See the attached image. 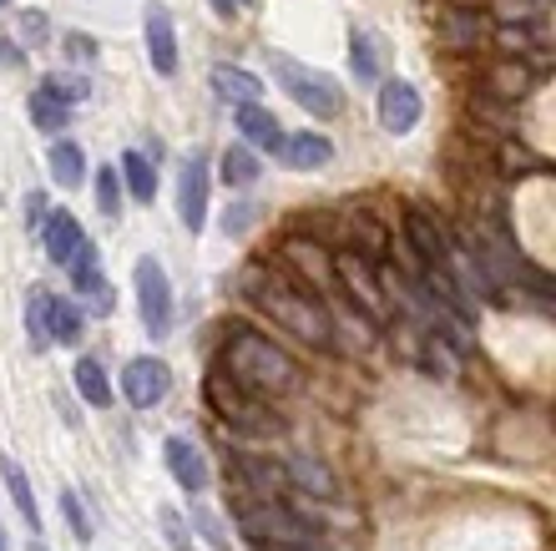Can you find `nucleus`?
Listing matches in <instances>:
<instances>
[{"label":"nucleus","mask_w":556,"mask_h":551,"mask_svg":"<svg viewBox=\"0 0 556 551\" xmlns=\"http://www.w3.org/2000/svg\"><path fill=\"white\" fill-rule=\"evenodd\" d=\"M243 293L264 309L278 329L299 334L304 345H314V349L334 345V320H329V309H324L319 293H308L299 278L278 274V268H268V263H253L249 274H243Z\"/></svg>","instance_id":"1"},{"label":"nucleus","mask_w":556,"mask_h":551,"mask_svg":"<svg viewBox=\"0 0 556 551\" xmlns=\"http://www.w3.org/2000/svg\"><path fill=\"white\" fill-rule=\"evenodd\" d=\"M218 370L233 379L238 390H249L253 400H274V395L299 390V364H293V354L278 349L268 334L249 329V324H233V329H228Z\"/></svg>","instance_id":"2"},{"label":"nucleus","mask_w":556,"mask_h":551,"mask_svg":"<svg viewBox=\"0 0 556 551\" xmlns=\"http://www.w3.org/2000/svg\"><path fill=\"white\" fill-rule=\"evenodd\" d=\"M238 526H243V537L253 547H268V551H293V547H314L319 541V526L308 522V516H299L283 501H268V496L238 501Z\"/></svg>","instance_id":"3"},{"label":"nucleus","mask_w":556,"mask_h":551,"mask_svg":"<svg viewBox=\"0 0 556 551\" xmlns=\"http://www.w3.org/2000/svg\"><path fill=\"white\" fill-rule=\"evenodd\" d=\"M268 61H274V76L283 82V91H289L304 112H314V116H339L344 112V91H339L334 76L308 72V66H299V61H289V57H274V51H268Z\"/></svg>","instance_id":"4"},{"label":"nucleus","mask_w":556,"mask_h":551,"mask_svg":"<svg viewBox=\"0 0 556 551\" xmlns=\"http://www.w3.org/2000/svg\"><path fill=\"white\" fill-rule=\"evenodd\" d=\"M203 395H207V405H213V415H223V421L238 425V430H253V436H274V430H278V421L264 410V400H253L249 390H238L223 370H213V375H207Z\"/></svg>","instance_id":"5"},{"label":"nucleus","mask_w":556,"mask_h":551,"mask_svg":"<svg viewBox=\"0 0 556 551\" xmlns=\"http://www.w3.org/2000/svg\"><path fill=\"white\" fill-rule=\"evenodd\" d=\"M132 278H137V309H142V324L152 334H167V324H173V289H167V268H162L157 259H137Z\"/></svg>","instance_id":"6"},{"label":"nucleus","mask_w":556,"mask_h":551,"mask_svg":"<svg viewBox=\"0 0 556 551\" xmlns=\"http://www.w3.org/2000/svg\"><path fill=\"white\" fill-rule=\"evenodd\" d=\"M334 284H344L350 289V299L359 309H365L369 320H384L390 309H384L380 299V278H375V268H369V259H359V253H334Z\"/></svg>","instance_id":"7"},{"label":"nucleus","mask_w":556,"mask_h":551,"mask_svg":"<svg viewBox=\"0 0 556 551\" xmlns=\"http://www.w3.org/2000/svg\"><path fill=\"white\" fill-rule=\"evenodd\" d=\"M167 390H173V370L162 360H152V354H142V360H132L122 370V395L137 410H152L157 400H167Z\"/></svg>","instance_id":"8"},{"label":"nucleus","mask_w":556,"mask_h":551,"mask_svg":"<svg viewBox=\"0 0 556 551\" xmlns=\"http://www.w3.org/2000/svg\"><path fill=\"white\" fill-rule=\"evenodd\" d=\"M405 238H410V253H420L425 268H435V274H451V238H445V228H440L425 208H410L405 213Z\"/></svg>","instance_id":"9"},{"label":"nucleus","mask_w":556,"mask_h":551,"mask_svg":"<svg viewBox=\"0 0 556 551\" xmlns=\"http://www.w3.org/2000/svg\"><path fill=\"white\" fill-rule=\"evenodd\" d=\"M283 263L299 274V284H304L308 293H329V289H334V259L324 253V243L289 238V243H283Z\"/></svg>","instance_id":"10"},{"label":"nucleus","mask_w":556,"mask_h":551,"mask_svg":"<svg viewBox=\"0 0 556 551\" xmlns=\"http://www.w3.org/2000/svg\"><path fill=\"white\" fill-rule=\"evenodd\" d=\"M177 213H182V228L198 233L207 223V162L192 152L188 167H182V183H177Z\"/></svg>","instance_id":"11"},{"label":"nucleus","mask_w":556,"mask_h":551,"mask_svg":"<svg viewBox=\"0 0 556 551\" xmlns=\"http://www.w3.org/2000/svg\"><path fill=\"white\" fill-rule=\"evenodd\" d=\"M415 122H420V91H415L410 82H384L380 87V127L405 137V132H415Z\"/></svg>","instance_id":"12"},{"label":"nucleus","mask_w":556,"mask_h":551,"mask_svg":"<svg viewBox=\"0 0 556 551\" xmlns=\"http://www.w3.org/2000/svg\"><path fill=\"white\" fill-rule=\"evenodd\" d=\"M147 57H152V72L173 76L177 72V30L167 5H147Z\"/></svg>","instance_id":"13"},{"label":"nucleus","mask_w":556,"mask_h":551,"mask_svg":"<svg viewBox=\"0 0 556 551\" xmlns=\"http://www.w3.org/2000/svg\"><path fill=\"white\" fill-rule=\"evenodd\" d=\"M162 455H167V471H173V480L182 486V491L198 496L207 486V461H203V450L192 446L188 436H167Z\"/></svg>","instance_id":"14"},{"label":"nucleus","mask_w":556,"mask_h":551,"mask_svg":"<svg viewBox=\"0 0 556 551\" xmlns=\"http://www.w3.org/2000/svg\"><path fill=\"white\" fill-rule=\"evenodd\" d=\"M66 268H72V284L81 289V299H87L97 314H112V289H106L102 268H97V248L81 243V248L72 253V263H66Z\"/></svg>","instance_id":"15"},{"label":"nucleus","mask_w":556,"mask_h":551,"mask_svg":"<svg viewBox=\"0 0 556 551\" xmlns=\"http://www.w3.org/2000/svg\"><path fill=\"white\" fill-rule=\"evenodd\" d=\"M283 162H289L293 173H308V167H324V162L334 158V147H329V137H319V132H293V137H283Z\"/></svg>","instance_id":"16"},{"label":"nucleus","mask_w":556,"mask_h":551,"mask_svg":"<svg viewBox=\"0 0 556 551\" xmlns=\"http://www.w3.org/2000/svg\"><path fill=\"white\" fill-rule=\"evenodd\" d=\"M213 91H218L223 102H238V107H258L264 97V82L243 66H213Z\"/></svg>","instance_id":"17"},{"label":"nucleus","mask_w":556,"mask_h":551,"mask_svg":"<svg viewBox=\"0 0 556 551\" xmlns=\"http://www.w3.org/2000/svg\"><path fill=\"white\" fill-rule=\"evenodd\" d=\"M531 87H536V76H531L521 61H496V66L485 72V91H491L496 102H521Z\"/></svg>","instance_id":"18"},{"label":"nucleus","mask_w":556,"mask_h":551,"mask_svg":"<svg viewBox=\"0 0 556 551\" xmlns=\"http://www.w3.org/2000/svg\"><path fill=\"white\" fill-rule=\"evenodd\" d=\"M233 465H238V476L253 486L249 496H268V501H274V496L289 486V471H283L278 461H264V455H238Z\"/></svg>","instance_id":"19"},{"label":"nucleus","mask_w":556,"mask_h":551,"mask_svg":"<svg viewBox=\"0 0 556 551\" xmlns=\"http://www.w3.org/2000/svg\"><path fill=\"white\" fill-rule=\"evenodd\" d=\"M238 132H243L249 147H264V152L283 147V127H278V116L264 112V107H238Z\"/></svg>","instance_id":"20"},{"label":"nucleus","mask_w":556,"mask_h":551,"mask_svg":"<svg viewBox=\"0 0 556 551\" xmlns=\"http://www.w3.org/2000/svg\"><path fill=\"white\" fill-rule=\"evenodd\" d=\"M81 243H87V238H81V223H76L72 213H51V218H46V259H51V263H61V268H66V263H72V253Z\"/></svg>","instance_id":"21"},{"label":"nucleus","mask_w":556,"mask_h":551,"mask_svg":"<svg viewBox=\"0 0 556 551\" xmlns=\"http://www.w3.org/2000/svg\"><path fill=\"white\" fill-rule=\"evenodd\" d=\"M51 177H56L61 188H81L87 183V152L76 142H51Z\"/></svg>","instance_id":"22"},{"label":"nucleus","mask_w":556,"mask_h":551,"mask_svg":"<svg viewBox=\"0 0 556 551\" xmlns=\"http://www.w3.org/2000/svg\"><path fill=\"white\" fill-rule=\"evenodd\" d=\"M46 339H51V345H76V339H81V309L51 293V309H46Z\"/></svg>","instance_id":"23"},{"label":"nucleus","mask_w":556,"mask_h":551,"mask_svg":"<svg viewBox=\"0 0 556 551\" xmlns=\"http://www.w3.org/2000/svg\"><path fill=\"white\" fill-rule=\"evenodd\" d=\"M117 177L132 188L137 203H152V198H157V173H152V162H147L142 152H127V158L117 162Z\"/></svg>","instance_id":"24"},{"label":"nucleus","mask_w":556,"mask_h":551,"mask_svg":"<svg viewBox=\"0 0 556 551\" xmlns=\"http://www.w3.org/2000/svg\"><path fill=\"white\" fill-rule=\"evenodd\" d=\"M289 480H299V486H308V491H319V496H339V480L329 476V465L314 461V455H293L289 465Z\"/></svg>","instance_id":"25"},{"label":"nucleus","mask_w":556,"mask_h":551,"mask_svg":"<svg viewBox=\"0 0 556 551\" xmlns=\"http://www.w3.org/2000/svg\"><path fill=\"white\" fill-rule=\"evenodd\" d=\"M76 390H81V400L97 410L112 405V379H106V370L97 360H76Z\"/></svg>","instance_id":"26"},{"label":"nucleus","mask_w":556,"mask_h":551,"mask_svg":"<svg viewBox=\"0 0 556 551\" xmlns=\"http://www.w3.org/2000/svg\"><path fill=\"white\" fill-rule=\"evenodd\" d=\"M218 167H223V183H228V188H253V183H258V158H253L249 147H228Z\"/></svg>","instance_id":"27"},{"label":"nucleus","mask_w":556,"mask_h":551,"mask_svg":"<svg viewBox=\"0 0 556 551\" xmlns=\"http://www.w3.org/2000/svg\"><path fill=\"white\" fill-rule=\"evenodd\" d=\"M5 486H11V496H15V506H21V516L30 522V537H41V511H36V496H30L26 471H21L15 461H5Z\"/></svg>","instance_id":"28"},{"label":"nucleus","mask_w":556,"mask_h":551,"mask_svg":"<svg viewBox=\"0 0 556 551\" xmlns=\"http://www.w3.org/2000/svg\"><path fill=\"white\" fill-rule=\"evenodd\" d=\"M46 309H51V293L46 289H30L26 299V334H30V349H46L51 339H46Z\"/></svg>","instance_id":"29"},{"label":"nucleus","mask_w":556,"mask_h":551,"mask_svg":"<svg viewBox=\"0 0 556 551\" xmlns=\"http://www.w3.org/2000/svg\"><path fill=\"white\" fill-rule=\"evenodd\" d=\"M496 162H501V173L506 177H527V173H546V162L542 158H531L527 147H516V142H506L496 152Z\"/></svg>","instance_id":"30"},{"label":"nucleus","mask_w":556,"mask_h":551,"mask_svg":"<svg viewBox=\"0 0 556 551\" xmlns=\"http://www.w3.org/2000/svg\"><path fill=\"white\" fill-rule=\"evenodd\" d=\"M97 208H102V218H117L122 213V177H117L112 162L97 173Z\"/></svg>","instance_id":"31"},{"label":"nucleus","mask_w":556,"mask_h":551,"mask_svg":"<svg viewBox=\"0 0 556 551\" xmlns=\"http://www.w3.org/2000/svg\"><path fill=\"white\" fill-rule=\"evenodd\" d=\"M66 107L61 102H51V97H46V91H30V122H36V127L41 132H61L66 127Z\"/></svg>","instance_id":"32"},{"label":"nucleus","mask_w":556,"mask_h":551,"mask_svg":"<svg viewBox=\"0 0 556 551\" xmlns=\"http://www.w3.org/2000/svg\"><path fill=\"white\" fill-rule=\"evenodd\" d=\"M496 41H501V51H506V61H521L527 51H536V46H542L531 26H501Z\"/></svg>","instance_id":"33"},{"label":"nucleus","mask_w":556,"mask_h":551,"mask_svg":"<svg viewBox=\"0 0 556 551\" xmlns=\"http://www.w3.org/2000/svg\"><path fill=\"white\" fill-rule=\"evenodd\" d=\"M46 97L61 107H76V102H87V82H76V76H46Z\"/></svg>","instance_id":"34"},{"label":"nucleus","mask_w":556,"mask_h":551,"mask_svg":"<svg viewBox=\"0 0 556 551\" xmlns=\"http://www.w3.org/2000/svg\"><path fill=\"white\" fill-rule=\"evenodd\" d=\"M61 516H66V526H72L76 541H91V522H87V511H81V496L76 491H61Z\"/></svg>","instance_id":"35"},{"label":"nucleus","mask_w":556,"mask_h":551,"mask_svg":"<svg viewBox=\"0 0 556 551\" xmlns=\"http://www.w3.org/2000/svg\"><path fill=\"white\" fill-rule=\"evenodd\" d=\"M350 57H354V72H359V76H375V72H380V61H375V36H354V51H350Z\"/></svg>","instance_id":"36"},{"label":"nucleus","mask_w":556,"mask_h":551,"mask_svg":"<svg viewBox=\"0 0 556 551\" xmlns=\"http://www.w3.org/2000/svg\"><path fill=\"white\" fill-rule=\"evenodd\" d=\"M162 526H167V541H173L177 551H188V531H182V516H177V511H162Z\"/></svg>","instance_id":"37"},{"label":"nucleus","mask_w":556,"mask_h":551,"mask_svg":"<svg viewBox=\"0 0 556 551\" xmlns=\"http://www.w3.org/2000/svg\"><path fill=\"white\" fill-rule=\"evenodd\" d=\"M26 223H30V228H36V223H46V198H41V192H30V198H26Z\"/></svg>","instance_id":"38"},{"label":"nucleus","mask_w":556,"mask_h":551,"mask_svg":"<svg viewBox=\"0 0 556 551\" xmlns=\"http://www.w3.org/2000/svg\"><path fill=\"white\" fill-rule=\"evenodd\" d=\"M21 26H26V36H30V41H41V36H46V15H26Z\"/></svg>","instance_id":"39"},{"label":"nucleus","mask_w":556,"mask_h":551,"mask_svg":"<svg viewBox=\"0 0 556 551\" xmlns=\"http://www.w3.org/2000/svg\"><path fill=\"white\" fill-rule=\"evenodd\" d=\"M0 66H15V57H11V41H0Z\"/></svg>","instance_id":"40"},{"label":"nucleus","mask_w":556,"mask_h":551,"mask_svg":"<svg viewBox=\"0 0 556 551\" xmlns=\"http://www.w3.org/2000/svg\"><path fill=\"white\" fill-rule=\"evenodd\" d=\"M233 5H238V0H213V11H218V15H233Z\"/></svg>","instance_id":"41"},{"label":"nucleus","mask_w":556,"mask_h":551,"mask_svg":"<svg viewBox=\"0 0 556 551\" xmlns=\"http://www.w3.org/2000/svg\"><path fill=\"white\" fill-rule=\"evenodd\" d=\"M0 551H11V541H5V526H0Z\"/></svg>","instance_id":"42"},{"label":"nucleus","mask_w":556,"mask_h":551,"mask_svg":"<svg viewBox=\"0 0 556 551\" xmlns=\"http://www.w3.org/2000/svg\"><path fill=\"white\" fill-rule=\"evenodd\" d=\"M30 551H46V541H30Z\"/></svg>","instance_id":"43"},{"label":"nucleus","mask_w":556,"mask_h":551,"mask_svg":"<svg viewBox=\"0 0 556 551\" xmlns=\"http://www.w3.org/2000/svg\"><path fill=\"white\" fill-rule=\"evenodd\" d=\"M293 551H319V547H293Z\"/></svg>","instance_id":"44"},{"label":"nucleus","mask_w":556,"mask_h":551,"mask_svg":"<svg viewBox=\"0 0 556 551\" xmlns=\"http://www.w3.org/2000/svg\"><path fill=\"white\" fill-rule=\"evenodd\" d=\"M0 5H11V0H0Z\"/></svg>","instance_id":"45"}]
</instances>
